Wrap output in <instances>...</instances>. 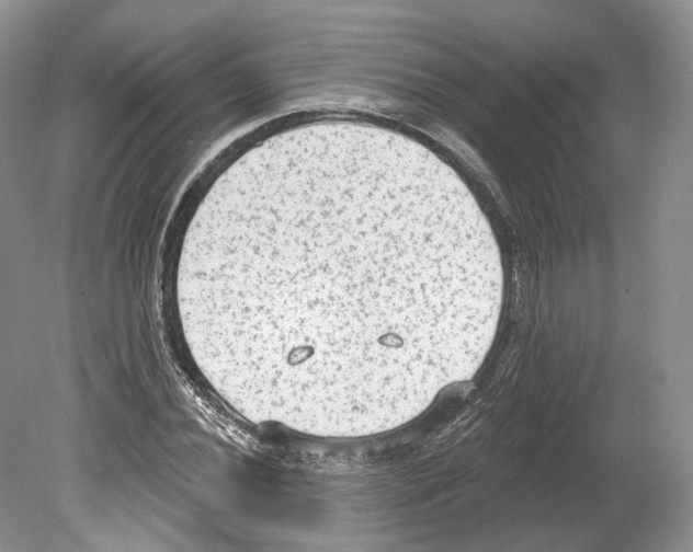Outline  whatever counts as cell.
Listing matches in <instances>:
<instances>
[{"label":"cell","mask_w":693,"mask_h":552,"mask_svg":"<svg viewBox=\"0 0 693 552\" xmlns=\"http://www.w3.org/2000/svg\"><path fill=\"white\" fill-rule=\"evenodd\" d=\"M179 252L184 340L254 424L382 434L470 380L497 331L503 274L476 203L387 145L264 150L196 206Z\"/></svg>","instance_id":"obj_1"}]
</instances>
